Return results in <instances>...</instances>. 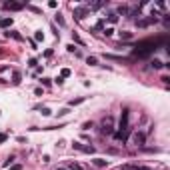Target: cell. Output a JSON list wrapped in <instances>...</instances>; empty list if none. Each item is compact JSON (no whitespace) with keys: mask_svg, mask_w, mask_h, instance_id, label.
<instances>
[{"mask_svg":"<svg viewBox=\"0 0 170 170\" xmlns=\"http://www.w3.org/2000/svg\"><path fill=\"white\" fill-rule=\"evenodd\" d=\"M150 24L148 22V18H142V20H136V26H140V28H146V26Z\"/></svg>","mask_w":170,"mask_h":170,"instance_id":"obj_14","label":"cell"},{"mask_svg":"<svg viewBox=\"0 0 170 170\" xmlns=\"http://www.w3.org/2000/svg\"><path fill=\"white\" fill-rule=\"evenodd\" d=\"M72 40H74V42H78V44H84V42H82V38H80L78 34H72Z\"/></svg>","mask_w":170,"mask_h":170,"instance_id":"obj_24","label":"cell"},{"mask_svg":"<svg viewBox=\"0 0 170 170\" xmlns=\"http://www.w3.org/2000/svg\"><path fill=\"white\" fill-rule=\"evenodd\" d=\"M102 134H114V118L112 116L102 118Z\"/></svg>","mask_w":170,"mask_h":170,"instance_id":"obj_1","label":"cell"},{"mask_svg":"<svg viewBox=\"0 0 170 170\" xmlns=\"http://www.w3.org/2000/svg\"><path fill=\"white\" fill-rule=\"evenodd\" d=\"M120 34V40H130L132 38V32H128V30H122V32H118Z\"/></svg>","mask_w":170,"mask_h":170,"instance_id":"obj_13","label":"cell"},{"mask_svg":"<svg viewBox=\"0 0 170 170\" xmlns=\"http://www.w3.org/2000/svg\"><path fill=\"white\" fill-rule=\"evenodd\" d=\"M102 28H104V20H100V22L94 26V32H98V30H102Z\"/></svg>","mask_w":170,"mask_h":170,"instance_id":"obj_22","label":"cell"},{"mask_svg":"<svg viewBox=\"0 0 170 170\" xmlns=\"http://www.w3.org/2000/svg\"><path fill=\"white\" fill-rule=\"evenodd\" d=\"M106 20L110 22V24H116L118 20H120V16L116 14V12H108V16H106Z\"/></svg>","mask_w":170,"mask_h":170,"instance_id":"obj_8","label":"cell"},{"mask_svg":"<svg viewBox=\"0 0 170 170\" xmlns=\"http://www.w3.org/2000/svg\"><path fill=\"white\" fill-rule=\"evenodd\" d=\"M20 168H22L20 164H14V166H12V170H20Z\"/></svg>","mask_w":170,"mask_h":170,"instance_id":"obj_34","label":"cell"},{"mask_svg":"<svg viewBox=\"0 0 170 170\" xmlns=\"http://www.w3.org/2000/svg\"><path fill=\"white\" fill-rule=\"evenodd\" d=\"M66 168H68V170H84V166H82V164H78V162H70Z\"/></svg>","mask_w":170,"mask_h":170,"instance_id":"obj_10","label":"cell"},{"mask_svg":"<svg viewBox=\"0 0 170 170\" xmlns=\"http://www.w3.org/2000/svg\"><path fill=\"white\" fill-rule=\"evenodd\" d=\"M12 78H14V80H12V82H14V84H20V80H22V76H20V72H18V70H14V74H12Z\"/></svg>","mask_w":170,"mask_h":170,"instance_id":"obj_16","label":"cell"},{"mask_svg":"<svg viewBox=\"0 0 170 170\" xmlns=\"http://www.w3.org/2000/svg\"><path fill=\"white\" fill-rule=\"evenodd\" d=\"M86 62L90 64V66H96V64H98V60L94 58V56H88V58H86Z\"/></svg>","mask_w":170,"mask_h":170,"instance_id":"obj_18","label":"cell"},{"mask_svg":"<svg viewBox=\"0 0 170 170\" xmlns=\"http://www.w3.org/2000/svg\"><path fill=\"white\" fill-rule=\"evenodd\" d=\"M102 6H106V2H88L86 8L88 10H98V8H102Z\"/></svg>","mask_w":170,"mask_h":170,"instance_id":"obj_7","label":"cell"},{"mask_svg":"<svg viewBox=\"0 0 170 170\" xmlns=\"http://www.w3.org/2000/svg\"><path fill=\"white\" fill-rule=\"evenodd\" d=\"M56 22H58L60 26H66V22H64V18H62L60 14H56Z\"/></svg>","mask_w":170,"mask_h":170,"instance_id":"obj_23","label":"cell"},{"mask_svg":"<svg viewBox=\"0 0 170 170\" xmlns=\"http://www.w3.org/2000/svg\"><path fill=\"white\" fill-rule=\"evenodd\" d=\"M6 36H12V38H16V40H22V36H20L16 30H10V32H6Z\"/></svg>","mask_w":170,"mask_h":170,"instance_id":"obj_17","label":"cell"},{"mask_svg":"<svg viewBox=\"0 0 170 170\" xmlns=\"http://www.w3.org/2000/svg\"><path fill=\"white\" fill-rule=\"evenodd\" d=\"M116 14H118V16H120V14H122V16L128 14V6H126V4H120V6H118V10H116Z\"/></svg>","mask_w":170,"mask_h":170,"instance_id":"obj_12","label":"cell"},{"mask_svg":"<svg viewBox=\"0 0 170 170\" xmlns=\"http://www.w3.org/2000/svg\"><path fill=\"white\" fill-rule=\"evenodd\" d=\"M52 112H50V108H42V116H50Z\"/></svg>","mask_w":170,"mask_h":170,"instance_id":"obj_25","label":"cell"},{"mask_svg":"<svg viewBox=\"0 0 170 170\" xmlns=\"http://www.w3.org/2000/svg\"><path fill=\"white\" fill-rule=\"evenodd\" d=\"M68 112H70V110H68V108H62V110H60V112H58V116H66Z\"/></svg>","mask_w":170,"mask_h":170,"instance_id":"obj_29","label":"cell"},{"mask_svg":"<svg viewBox=\"0 0 170 170\" xmlns=\"http://www.w3.org/2000/svg\"><path fill=\"white\" fill-rule=\"evenodd\" d=\"M0 26H2V28H8V26H12V18H0Z\"/></svg>","mask_w":170,"mask_h":170,"instance_id":"obj_11","label":"cell"},{"mask_svg":"<svg viewBox=\"0 0 170 170\" xmlns=\"http://www.w3.org/2000/svg\"><path fill=\"white\" fill-rule=\"evenodd\" d=\"M28 66H32V68L36 66V58H30V60H28Z\"/></svg>","mask_w":170,"mask_h":170,"instance_id":"obj_32","label":"cell"},{"mask_svg":"<svg viewBox=\"0 0 170 170\" xmlns=\"http://www.w3.org/2000/svg\"><path fill=\"white\" fill-rule=\"evenodd\" d=\"M80 152H84V154H94V146H82Z\"/></svg>","mask_w":170,"mask_h":170,"instance_id":"obj_15","label":"cell"},{"mask_svg":"<svg viewBox=\"0 0 170 170\" xmlns=\"http://www.w3.org/2000/svg\"><path fill=\"white\" fill-rule=\"evenodd\" d=\"M2 8L4 10H22L24 8V4H22V2H4V4H2Z\"/></svg>","mask_w":170,"mask_h":170,"instance_id":"obj_5","label":"cell"},{"mask_svg":"<svg viewBox=\"0 0 170 170\" xmlns=\"http://www.w3.org/2000/svg\"><path fill=\"white\" fill-rule=\"evenodd\" d=\"M152 68H154V70L162 68V62H160V60H152Z\"/></svg>","mask_w":170,"mask_h":170,"instance_id":"obj_19","label":"cell"},{"mask_svg":"<svg viewBox=\"0 0 170 170\" xmlns=\"http://www.w3.org/2000/svg\"><path fill=\"white\" fill-rule=\"evenodd\" d=\"M72 148H74V150H80V148H82V144H80V142H72Z\"/></svg>","mask_w":170,"mask_h":170,"instance_id":"obj_26","label":"cell"},{"mask_svg":"<svg viewBox=\"0 0 170 170\" xmlns=\"http://www.w3.org/2000/svg\"><path fill=\"white\" fill-rule=\"evenodd\" d=\"M128 114H130V110L128 108H124L122 110V116H120V130H128Z\"/></svg>","mask_w":170,"mask_h":170,"instance_id":"obj_3","label":"cell"},{"mask_svg":"<svg viewBox=\"0 0 170 170\" xmlns=\"http://www.w3.org/2000/svg\"><path fill=\"white\" fill-rule=\"evenodd\" d=\"M56 170H68V168H66V166H58V168H56Z\"/></svg>","mask_w":170,"mask_h":170,"instance_id":"obj_35","label":"cell"},{"mask_svg":"<svg viewBox=\"0 0 170 170\" xmlns=\"http://www.w3.org/2000/svg\"><path fill=\"white\" fill-rule=\"evenodd\" d=\"M70 76V70L68 68H62V72H60V78H68Z\"/></svg>","mask_w":170,"mask_h":170,"instance_id":"obj_20","label":"cell"},{"mask_svg":"<svg viewBox=\"0 0 170 170\" xmlns=\"http://www.w3.org/2000/svg\"><path fill=\"white\" fill-rule=\"evenodd\" d=\"M86 14H88L86 6H78V8H74V18H76V20H84Z\"/></svg>","mask_w":170,"mask_h":170,"instance_id":"obj_4","label":"cell"},{"mask_svg":"<svg viewBox=\"0 0 170 170\" xmlns=\"http://www.w3.org/2000/svg\"><path fill=\"white\" fill-rule=\"evenodd\" d=\"M84 98H76V100H70V106H74V104H80Z\"/></svg>","mask_w":170,"mask_h":170,"instance_id":"obj_28","label":"cell"},{"mask_svg":"<svg viewBox=\"0 0 170 170\" xmlns=\"http://www.w3.org/2000/svg\"><path fill=\"white\" fill-rule=\"evenodd\" d=\"M114 138H116L118 142H124L128 138V130H118V132H114Z\"/></svg>","mask_w":170,"mask_h":170,"instance_id":"obj_6","label":"cell"},{"mask_svg":"<svg viewBox=\"0 0 170 170\" xmlns=\"http://www.w3.org/2000/svg\"><path fill=\"white\" fill-rule=\"evenodd\" d=\"M82 128H84V130H88V128H92V122H84V126H82Z\"/></svg>","mask_w":170,"mask_h":170,"instance_id":"obj_33","label":"cell"},{"mask_svg":"<svg viewBox=\"0 0 170 170\" xmlns=\"http://www.w3.org/2000/svg\"><path fill=\"white\" fill-rule=\"evenodd\" d=\"M94 166H98V168H104V166H108V160H104V158H94Z\"/></svg>","mask_w":170,"mask_h":170,"instance_id":"obj_9","label":"cell"},{"mask_svg":"<svg viewBox=\"0 0 170 170\" xmlns=\"http://www.w3.org/2000/svg\"><path fill=\"white\" fill-rule=\"evenodd\" d=\"M40 82H42L44 86H50V78H42V80H40Z\"/></svg>","mask_w":170,"mask_h":170,"instance_id":"obj_31","label":"cell"},{"mask_svg":"<svg viewBox=\"0 0 170 170\" xmlns=\"http://www.w3.org/2000/svg\"><path fill=\"white\" fill-rule=\"evenodd\" d=\"M144 142H146V134H144V132H138V130H136L134 134H132V144L144 146Z\"/></svg>","mask_w":170,"mask_h":170,"instance_id":"obj_2","label":"cell"},{"mask_svg":"<svg viewBox=\"0 0 170 170\" xmlns=\"http://www.w3.org/2000/svg\"><path fill=\"white\" fill-rule=\"evenodd\" d=\"M12 160H14V156H8V158H6V162H4V166H10V164H12Z\"/></svg>","mask_w":170,"mask_h":170,"instance_id":"obj_27","label":"cell"},{"mask_svg":"<svg viewBox=\"0 0 170 170\" xmlns=\"http://www.w3.org/2000/svg\"><path fill=\"white\" fill-rule=\"evenodd\" d=\"M104 34H106V36H112V34H114V28H112V26H106V28H104Z\"/></svg>","mask_w":170,"mask_h":170,"instance_id":"obj_21","label":"cell"},{"mask_svg":"<svg viewBox=\"0 0 170 170\" xmlns=\"http://www.w3.org/2000/svg\"><path fill=\"white\" fill-rule=\"evenodd\" d=\"M6 138H8V136H6L4 132H2V134H0V144H4V142H6Z\"/></svg>","mask_w":170,"mask_h":170,"instance_id":"obj_30","label":"cell"}]
</instances>
